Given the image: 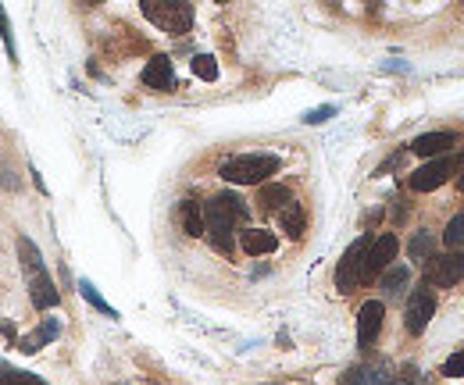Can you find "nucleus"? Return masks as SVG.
<instances>
[{
    "label": "nucleus",
    "mask_w": 464,
    "mask_h": 385,
    "mask_svg": "<svg viewBox=\"0 0 464 385\" xmlns=\"http://www.w3.org/2000/svg\"><path fill=\"white\" fill-rule=\"evenodd\" d=\"M240 218H247V207L232 192H222V196L204 203V236L211 239V246L218 254H232V246H236V221Z\"/></svg>",
    "instance_id": "nucleus-1"
},
{
    "label": "nucleus",
    "mask_w": 464,
    "mask_h": 385,
    "mask_svg": "<svg viewBox=\"0 0 464 385\" xmlns=\"http://www.w3.org/2000/svg\"><path fill=\"white\" fill-rule=\"evenodd\" d=\"M276 172H278L276 154H243V157H232V161L222 165V179L232 183V186H258V183H265Z\"/></svg>",
    "instance_id": "nucleus-2"
},
{
    "label": "nucleus",
    "mask_w": 464,
    "mask_h": 385,
    "mask_svg": "<svg viewBox=\"0 0 464 385\" xmlns=\"http://www.w3.org/2000/svg\"><path fill=\"white\" fill-rule=\"evenodd\" d=\"M143 14L172 36H183L193 25V4L186 0H143Z\"/></svg>",
    "instance_id": "nucleus-3"
},
{
    "label": "nucleus",
    "mask_w": 464,
    "mask_h": 385,
    "mask_svg": "<svg viewBox=\"0 0 464 385\" xmlns=\"http://www.w3.org/2000/svg\"><path fill=\"white\" fill-rule=\"evenodd\" d=\"M368 246H371L368 236H361V239H354L347 246V254H343V261L336 268V289L340 292H354V289L365 282V254H368Z\"/></svg>",
    "instance_id": "nucleus-4"
},
{
    "label": "nucleus",
    "mask_w": 464,
    "mask_h": 385,
    "mask_svg": "<svg viewBox=\"0 0 464 385\" xmlns=\"http://www.w3.org/2000/svg\"><path fill=\"white\" fill-rule=\"evenodd\" d=\"M458 172V157H450V154H443V157H432V161H425L414 175H411V190L414 192H432L440 190L450 175Z\"/></svg>",
    "instance_id": "nucleus-5"
},
{
    "label": "nucleus",
    "mask_w": 464,
    "mask_h": 385,
    "mask_svg": "<svg viewBox=\"0 0 464 385\" xmlns=\"http://www.w3.org/2000/svg\"><path fill=\"white\" fill-rule=\"evenodd\" d=\"M432 314H436V292H432L429 286L414 289V292H411V300H407V314H404L407 332H411V336H422V332H425V325L432 321Z\"/></svg>",
    "instance_id": "nucleus-6"
},
{
    "label": "nucleus",
    "mask_w": 464,
    "mask_h": 385,
    "mask_svg": "<svg viewBox=\"0 0 464 385\" xmlns=\"http://www.w3.org/2000/svg\"><path fill=\"white\" fill-rule=\"evenodd\" d=\"M464 279V254H443L429 257L425 264V286H458Z\"/></svg>",
    "instance_id": "nucleus-7"
},
{
    "label": "nucleus",
    "mask_w": 464,
    "mask_h": 385,
    "mask_svg": "<svg viewBox=\"0 0 464 385\" xmlns=\"http://www.w3.org/2000/svg\"><path fill=\"white\" fill-rule=\"evenodd\" d=\"M396 250H400V243H396L393 232H382L378 239H371L368 254H365V279H375V275H382L386 268H393Z\"/></svg>",
    "instance_id": "nucleus-8"
},
{
    "label": "nucleus",
    "mask_w": 464,
    "mask_h": 385,
    "mask_svg": "<svg viewBox=\"0 0 464 385\" xmlns=\"http://www.w3.org/2000/svg\"><path fill=\"white\" fill-rule=\"evenodd\" d=\"M382 318H386L382 300H368V303L358 310V346H361V350H368L371 343L378 339V332H382Z\"/></svg>",
    "instance_id": "nucleus-9"
},
{
    "label": "nucleus",
    "mask_w": 464,
    "mask_h": 385,
    "mask_svg": "<svg viewBox=\"0 0 464 385\" xmlns=\"http://www.w3.org/2000/svg\"><path fill=\"white\" fill-rule=\"evenodd\" d=\"M29 292H32V303L40 310H50V307L61 303V292L54 289V279L47 275V268H32L29 272Z\"/></svg>",
    "instance_id": "nucleus-10"
},
{
    "label": "nucleus",
    "mask_w": 464,
    "mask_h": 385,
    "mask_svg": "<svg viewBox=\"0 0 464 385\" xmlns=\"http://www.w3.org/2000/svg\"><path fill=\"white\" fill-rule=\"evenodd\" d=\"M454 147H458V136L454 132H425V136H418L411 143V154H418V157H443Z\"/></svg>",
    "instance_id": "nucleus-11"
},
{
    "label": "nucleus",
    "mask_w": 464,
    "mask_h": 385,
    "mask_svg": "<svg viewBox=\"0 0 464 385\" xmlns=\"http://www.w3.org/2000/svg\"><path fill=\"white\" fill-rule=\"evenodd\" d=\"M143 83H147L150 90H176V72H172V61H168L165 54L150 58V61H147V68H143Z\"/></svg>",
    "instance_id": "nucleus-12"
},
{
    "label": "nucleus",
    "mask_w": 464,
    "mask_h": 385,
    "mask_svg": "<svg viewBox=\"0 0 464 385\" xmlns=\"http://www.w3.org/2000/svg\"><path fill=\"white\" fill-rule=\"evenodd\" d=\"M240 246H243L250 257H265V254H276L278 239L268 228H243V232H240Z\"/></svg>",
    "instance_id": "nucleus-13"
},
{
    "label": "nucleus",
    "mask_w": 464,
    "mask_h": 385,
    "mask_svg": "<svg viewBox=\"0 0 464 385\" xmlns=\"http://www.w3.org/2000/svg\"><path fill=\"white\" fill-rule=\"evenodd\" d=\"M278 221H282V232H286L289 239H300V236H304L307 218H304V207H300L296 200H289V203L278 210Z\"/></svg>",
    "instance_id": "nucleus-14"
},
{
    "label": "nucleus",
    "mask_w": 464,
    "mask_h": 385,
    "mask_svg": "<svg viewBox=\"0 0 464 385\" xmlns=\"http://www.w3.org/2000/svg\"><path fill=\"white\" fill-rule=\"evenodd\" d=\"M58 336H61V325L50 318V321H43V325H40L32 336H25V339H22V354H36L43 343H54Z\"/></svg>",
    "instance_id": "nucleus-15"
},
{
    "label": "nucleus",
    "mask_w": 464,
    "mask_h": 385,
    "mask_svg": "<svg viewBox=\"0 0 464 385\" xmlns=\"http://www.w3.org/2000/svg\"><path fill=\"white\" fill-rule=\"evenodd\" d=\"M179 221H183L186 236H204V207H200L196 200H183Z\"/></svg>",
    "instance_id": "nucleus-16"
},
{
    "label": "nucleus",
    "mask_w": 464,
    "mask_h": 385,
    "mask_svg": "<svg viewBox=\"0 0 464 385\" xmlns=\"http://www.w3.org/2000/svg\"><path fill=\"white\" fill-rule=\"evenodd\" d=\"M289 200H293V192L286 190V186H278V183H272V186H261V200H258V203H261L265 210H282Z\"/></svg>",
    "instance_id": "nucleus-17"
},
{
    "label": "nucleus",
    "mask_w": 464,
    "mask_h": 385,
    "mask_svg": "<svg viewBox=\"0 0 464 385\" xmlns=\"http://www.w3.org/2000/svg\"><path fill=\"white\" fill-rule=\"evenodd\" d=\"M407 275H411V272H407L404 264H400V268H386V272H382V289H386L389 296L404 292V286H407Z\"/></svg>",
    "instance_id": "nucleus-18"
},
{
    "label": "nucleus",
    "mask_w": 464,
    "mask_h": 385,
    "mask_svg": "<svg viewBox=\"0 0 464 385\" xmlns=\"http://www.w3.org/2000/svg\"><path fill=\"white\" fill-rule=\"evenodd\" d=\"M193 76L204 79V83H214V79H218V61H214L211 54H196V58H193Z\"/></svg>",
    "instance_id": "nucleus-19"
},
{
    "label": "nucleus",
    "mask_w": 464,
    "mask_h": 385,
    "mask_svg": "<svg viewBox=\"0 0 464 385\" xmlns=\"http://www.w3.org/2000/svg\"><path fill=\"white\" fill-rule=\"evenodd\" d=\"M411 261H429L432 257V250H436V239L429 236V232H418L414 239H411Z\"/></svg>",
    "instance_id": "nucleus-20"
},
{
    "label": "nucleus",
    "mask_w": 464,
    "mask_h": 385,
    "mask_svg": "<svg viewBox=\"0 0 464 385\" xmlns=\"http://www.w3.org/2000/svg\"><path fill=\"white\" fill-rule=\"evenodd\" d=\"M79 292L90 300V303L96 307V310H100V314H107V318H118V310H114V307H111V303H107V300H104V296L93 289V282H86V279H83V282H79Z\"/></svg>",
    "instance_id": "nucleus-21"
},
{
    "label": "nucleus",
    "mask_w": 464,
    "mask_h": 385,
    "mask_svg": "<svg viewBox=\"0 0 464 385\" xmlns=\"http://www.w3.org/2000/svg\"><path fill=\"white\" fill-rule=\"evenodd\" d=\"M347 385H386V372L382 368H371V372H350Z\"/></svg>",
    "instance_id": "nucleus-22"
},
{
    "label": "nucleus",
    "mask_w": 464,
    "mask_h": 385,
    "mask_svg": "<svg viewBox=\"0 0 464 385\" xmlns=\"http://www.w3.org/2000/svg\"><path fill=\"white\" fill-rule=\"evenodd\" d=\"M443 243L454 250V246H464V214L461 218H450V225L443 228Z\"/></svg>",
    "instance_id": "nucleus-23"
},
{
    "label": "nucleus",
    "mask_w": 464,
    "mask_h": 385,
    "mask_svg": "<svg viewBox=\"0 0 464 385\" xmlns=\"http://www.w3.org/2000/svg\"><path fill=\"white\" fill-rule=\"evenodd\" d=\"M0 385H50V382H43V379L32 375V372H4V375H0Z\"/></svg>",
    "instance_id": "nucleus-24"
},
{
    "label": "nucleus",
    "mask_w": 464,
    "mask_h": 385,
    "mask_svg": "<svg viewBox=\"0 0 464 385\" xmlns=\"http://www.w3.org/2000/svg\"><path fill=\"white\" fill-rule=\"evenodd\" d=\"M0 40H4V47H7V58H11V61H18V50H14L11 25H7V11H4V7H0Z\"/></svg>",
    "instance_id": "nucleus-25"
},
{
    "label": "nucleus",
    "mask_w": 464,
    "mask_h": 385,
    "mask_svg": "<svg viewBox=\"0 0 464 385\" xmlns=\"http://www.w3.org/2000/svg\"><path fill=\"white\" fill-rule=\"evenodd\" d=\"M332 114H336V107H332V103H325V107L307 111V114H304V121H307V125H322V121H329Z\"/></svg>",
    "instance_id": "nucleus-26"
},
{
    "label": "nucleus",
    "mask_w": 464,
    "mask_h": 385,
    "mask_svg": "<svg viewBox=\"0 0 464 385\" xmlns=\"http://www.w3.org/2000/svg\"><path fill=\"white\" fill-rule=\"evenodd\" d=\"M443 375H450V379H458V375H464V350H458L447 364H443Z\"/></svg>",
    "instance_id": "nucleus-27"
},
{
    "label": "nucleus",
    "mask_w": 464,
    "mask_h": 385,
    "mask_svg": "<svg viewBox=\"0 0 464 385\" xmlns=\"http://www.w3.org/2000/svg\"><path fill=\"white\" fill-rule=\"evenodd\" d=\"M458 175H461V179H458V186L464 190V161H461V168H458Z\"/></svg>",
    "instance_id": "nucleus-28"
},
{
    "label": "nucleus",
    "mask_w": 464,
    "mask_h": 385,
    "mask_svg": "<svg viewBox=\"0 0 464 385\" xmlns=\"http://www.w3.org/2000/svg\"><path fill=\"white\" fill-rule=\"evenodd\" d=\"M396 385H411V382H396Z\"/></svg>",
    "instance_id": "nucleus-29"
}]
</instances>
